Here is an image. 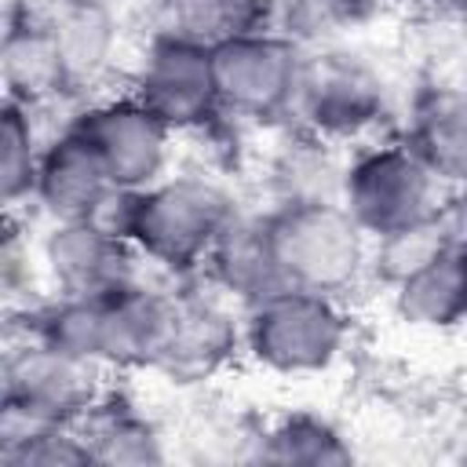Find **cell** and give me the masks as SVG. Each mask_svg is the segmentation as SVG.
<instances>
[{
  "label": "cell",
  "mask_w": 467,
  "mask_h": 467,
  "mask_svg": "<svg viewBox=\"0 0 467 467\" xmlns=\"http://www.w3.org/2000/svg\"><path fill=\"white\" fill-rule=\"evenodd\" d=\"M387 80L379 69L336 44L306 47L292 117L303 131L321 135L328 142L358 139L372 131L387 117Z\"/></svg>",
  "instance_id": "5"
},
{
  "label": "cell",
  "mask_w": 467,
  "mask_h": 467,
  "mask_svg": "<svg viewBox=\"0 0 467 467\" xmlns=\"http://www.w3.org/2000/svg\"><path fill=\"white\" fill-rule=\"evenodd\" d=\"M339 201L368 241L441 215V182L405 142L358 150L343 164Z\"/></svg>",
  "instance_id": "4"
},
{
  "label": "cell",
  "mask_w": 467,
  "mask_h": 467,
  "mask_svg": "<svg viewBox=\"0 0 467 467\" xmlns=\"http://www.w3.org/2000/svg\"><path fill=\"white\" fill-rule=\"evenodd\" d=\"M0 80H4V99L26 109H47L80 91L36 4H15L4 15Z\"/></svg>",
  "instance_id": "12"
},
{
  "label": "cell",
  "mask_w": 467,
  "mask_h": 467,
  "mask_svg": "<svg viewBox=\"0 0 467 467\" xmlns=\"http://www.w3.org/2000/svg\"><path fill=\"white\" fill-rule=\"evenodd\" d=\"M29 241L22 237V230L15 223H7V237H4V248H0V281H4V292L15 299L22 292H29V277H33V266H29Z\"/></svg>",
  "instance_id": "26"
},
{
  "label": "cell",
  "mask_w": 467,
  "mask_h": 467,
  "mask_svg": "<svg viewBox=\"0 0 467 467\" xmlns=\"http://www.w3.org/2000/svg\"><path fill=\"white\" fill-rule=\"evenodd\" d=\"M445 22H452L456 29H467V0H427Z\"/></svg>",
  "instance_id": "28"
},
{
  "label": "cell",
  "mask_w": 467,
  "mask_h": 467,
  "mask_svg": "<svg viewBox=\"0 0 467 467\" xmlns=\"http://www.w3.org/2000/svg\"><path fill=\"white\" fill-rule=\"evenodd\" d=\"M281 285L321 296L347 292L368 266V237L343 201H277L266 212Z\"/></svg>",
  "instance_id": "2"
},
{
  "label": "cell",
  "mask_w": 467,
  "mask_h": 467,
  "mask_svg": "<svg viewBox=\"0 0 467 467\" xmlns=\"http://www.w3.org/2000/svg\"><path fill=\"white\" fill-rule=\"evenodd\" d=\"M36 109H26L11 99L0 106V193L7 208L33 201L36 168H40V135H36Z\"/></svg>",
  "instance_id": "24"
},
{
  "label": "cell",
  "mask_w": 467,
  "mask_h": 467,
  "mask_svg": "<svg viewBox=\"0 0 467 467\" xmlns=\"http://www.w3.org/2000/svg\"><path fill=\"white\" fill-rule=\"evenodd\" d=\"M306 47L277 29H259L212 51L223 113L270 124L292 117Z\"/></svg>",
  "instance_id": "7"
},
{
  "label": "cell",
  "mask_w": 467,
  "mask_h": 467,
  "mask_svg": "<svg viewBox=\"0 0 467 467\" xmlns=\"http://www.w3.org/2000/svg\"><path fill=\"white\" fill-rule=\"evenodd\" d=\"M91 449L77 427L0 420V467H84Z\"/></svg>",
  "instance_id": "22"
},
{
  "label": "cell",
  "mask_w": 467,
  "mask_h": 467,
  "mask_svg": "<svg viewBox=\"0 0 467 467\" xmlns=\"http://www.w3.org/2000/svg\"><path fill=\"white\" fill-rule=\"evenodd\" d=\"M394 310L412 328L449 332L467 321V248L441 244L420 270L394 288Z\"/></svg>",
  "instance_id": "16"
},
{
  "label": "cell",
  "mask_w": 467,
  "mask_h": 467,
  "mask_svg": "<svg viewBox=\"0 0 467 467\" xmlns=\"http://www.w3.org/2000/svg\"><path fill=\"white\" fill-rule=\"evenodd\" d=\"M36 7L69 62L77 88H88L99 73L109 69L120 44V26L106 0H44Z\"/></svg>",
  "instance_id": "17"
},
{
  "label": "cell",
  "mask_w": 467,
  "mask_h": 467,
  "mask_svg": "<svg viewBox=\"0 0 467 467\" xmlns=\"http://www.w3.org/2000/svg\"><path fill=\"white\" fill-rule=\"evenodd\" d=\"M135 244L95 219L51 223L40 241V270L55 296H102L135 281Z\"/></svg>",
  "instance_id": "11"
},
{
  "label": "cell",
  "mask_w": 467,
  "mask_h": 467,
  "mask_svg": "<svg viewBox=\"0 0 467 467\" xmlns=\"http://www.w3.org/2000/svg\"><path fill=\"white\" fill-rule=\"evenodd\" d=\"M376 11V0H270V29L303 47H325L358 29Z\"/></svg>",
  "instance_id": "23"
},
{
  "label": "cell",
  "mask_w": 467,
  "mask_h": 467,
  "mask_svg": "<svg viewBox=\"0 0 467 467\" xmlns=\"http://www.w3.org/2000/svg\"><path fill=\"white\" fill-rule=\"evenodd\" d=\"M204 274L223 296L237 299L241 306L285 288L277 259H274V244H270L266 212L259 215L237 212L219 234V241L212 244L204 259Z\"/></svg>",
  "instance_id": "15"
},
{
  "label": "cell",
  "mask_w": 467,
  "mask_h": 467,
  "mask_svg": "<svg viewBox=\"0 0 467 467\" xmlns=\"http://www.w3.org/2000/svg\"><path fill=\"white\" fill-rule=\"evenodd\" d=\"M99 372L84 358L18 336L0 365V420L77 427L102 394Z\"/></svg>",
  "instance_id": "6"
},
{
  "label": "cell",
  "mask_w": 467,
  "mask_h": 467,
  "mask_svg": "<svg viewBox=\"0 0 467 467\" xmlns=\"http://www.w3.org/2000/svg\"><path fill=\"white\" fill-rule=\"evenodd\" d=\"M109 190H113V182H109L102 161L95 157V150L84 142V135L73 124H66L58 135L44 139L33 204H40V212L51 223L91 219Z\"/></svg>",
  "instance_id": "13"
},
{
  "label": "cell",
  "mask_w": 467,
  "mask_h": 467,
  "mask_svg": "<svg viewBox=\"0 0 467 467\" xmlns=\"http://www.w3.org/2000/svg\"><path fill=\"white\" fill-rule=\"evenodd\" d=\"M255 456L263 463H306V467H343L354 460L350 441L339 427L317 412H288L259 434Z\"/></svg>",
  "instance_id": "20"
},
{
  "label": "cell",
  "mask_w": 467,
  "mask_h": 467,
  "mask_svg": "<svg viewBox=\"0 0 467 467\" xmlns=\"http://www.w3.org/2000/svg\"><path fill=\"white\" fill-rule=\"evenodd\" d=\"M77 431L91 449V463H161L164 441L157 427L117 390H102L99 401L80 416Z\"/></svg>",
  "instance_id": "18"
},
{
  "label": "cell",
  "mask_w": 467,
  "mask_h": 467,
  "mask_svg": "<svg viewBox=\"0 0 467 467\" xmlns=\"http://www.w3.org/2000/svg\"><path fill=\"white\" fill-rule=\"evenodd\" d=\"M131 95L175 135L212 128L223 117L212 51L168 33H153L131 69Z\"/></svg>",
  "instance_id": "8"
},
{
  "label": "cell",
  "mask_w": 467,
  "mask_h": 467,
  "mask_svg": "<svg viewBox=\"0 0 467 467\" xmlns=\"http://www.w3.org/2000/svg\"><path fill=\"white\" fill-rule=\"evenodd\" d=\"M69 124L95 150L113 186L142 190L164 179L175 131L131 91L84 106Z\"/></svg>",
  "instance_id": "9"
},
{
  "label": "cell",
  "mask_w": 467,
  "mask_h": 467,
  "mask_svg": "<svg viewBox=\"0 0 467 467\" xmlns=\"http://www.w3.org/2000/svg\"><path fill=\"white\" fill-rule=\"evenodd\" d=\"M401 142L423 161L441 186L467 182V91L423 84L412 95Z\"/></svg>",
  "instance_id": "14"
},
{
  "label": "cell",
  "mask_w": 467,
  "mask_h": 467,
  "mask_svg": "<svg viewBox=\"0 0 467 467\" xmlns=\"http://www.w3.org/2000/svg\"><path fill=\"white\" fill-rule=\"evenodd\" d=\"M244 354L281 376H314L339 361L350 321L336 296L306 288H277L241 314Z\"/></svg>",
  "instance_id": "3"
},
{
  "label": "cell",
  "mask_w": 467,
  "mask_h": 467,
  "mask_svg": "<svg viewBox=\"0 0 467 467\" xmlns=\"http://www.w3.org/2000/svg\"><path fill=\"white\" fill-rule=\"evenodd\" d=\"M219 296L175 292L164 350L153 372L168 376L171 383L190 387V383H204L219 376L237 358V350H244L241 317H234V310Z\"/></svg>",
  "instance_id": "10"
},
{
  "label": "cell",
  "mask_w": 467,
  "mask_h": 467,
  "mask_svg": "<svg viewBox=\"0 0 467 467\" xmlns=\"http://www.w3.org/2000/svg\"><path fill=\"white\" fill-rule=\"evenodd\" d=\"M387 4V7H409V4H427V0H376V7Z\"/></svg>",
  "instance_id": "29"
},
{
  "label": "cell",
  "mask_w": 467,
  "mask_h": 467,
  "mask_svg": "<svg viewBox=\"0 0 467 467\" xmlns=\"http://www.w3.org/2000/svg\"><path fill=\"white\" fill-rule=\"evenodd\" d=\"M445 212V208H441ZM449 230H445V215H434L427 223H416V226H405V230H394L387 237H376L368 244V266L372 274L394 288L398 281H405L412 270H420L441 244H449Z\"/></svg>",
  "instance_id": "25"
},
{
  "label": "cell",
  "mask_w": 467,
  "mask_h": 467,
  "mask_svg": "<svg viewBox=\"0 0 467 467\" xmlns=\"http://www.w3.org/2000/svg\"><path fill=\"white\" fill-rule=\"evenodd\" d=\"M270 29V0H157V29L215 51L237 36Z\"/></svg>",
  "instance_id": "19"
},
{
  "label": "cell",
  "mask_w": 467,
  "mask_h": 467,
  "mask_svg": "<svg viewBox=\"0 0 467 467\" xmlns=\"http://www.w3.org/2000/svg\"><path fill=\"white\" fill-rule=\"evenodd\" d=\"M277 201H339L343 164L328 153V139L296 131L270 161Z\"/></svg>",
  "instance_id": "21"
},
{
  "label": "cell",
  "mask_w": 467,
  "mask_h": 467,
  "mask_svg": "<svg viewBox=\"0 0 467 467\" xmlns=\"http://www.w3.org/2000/svg\"><path fill=\"white\" fill-rule=\"evenodd\" d=\"M234 215L237 204L223 182L197 171L168 175L139 190L131 244L153 266L182 277L204 270L212 244Z\"/></svg>",
  "instance_id": "1"
},
{
  "label": "cell",
  "mask_w": 467,
  "mask_h": 467,
  "mask_svg": "<svg viewBox=\"0 0 467 467\" xmlns=\"http://www.w3.org/2000/svg\"><path fill=\"white\" fill-rule=\"evenodd\" d=\"M445 230H449V237L460 244V248H467V182L463 186H452V197L445 201Z\"/></svg>",
  "instance_id": "27"
}]
</instances>
